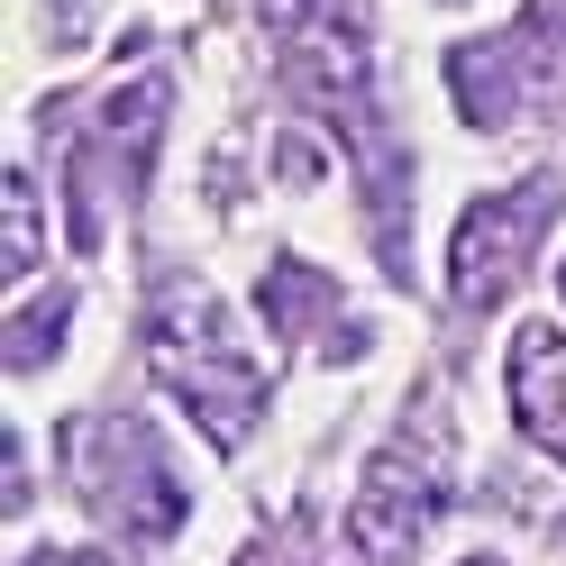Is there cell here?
<instances>
[{
  "label": "cell",
  "mask_w": 566,
  "mask_h": 566,
  "mask_svg": "<svg viewBox=\"0 0 566 566\" xmlns=\"http://www.w3.org/2000/svg\"><path fill=\"white\" fill-rule=\"evenodd\" d=\"M539 55H557V10H548V0L512 28V38H484V46H457V55H448L457 111H467L475 128H512V119L530 111V92L557 83V64H539Z\"/></svg>",
  "instance_id": "6"
},
{
  "label": "cell",
  "mask_w": 566,
  "mask_h": 566,
  "mask_svg": "<svg viewBox=\"0 0 566 566\" xmlns=\"http://www.w3.org/2000/svg\"><path fill=\"white\" fill-rule=\"evenodd\" d=\"M38 265V192H28V174H10V283H28Z\"/></svg>",
  "instance_id": "11"
},
{
  "label": "cell",
  "mask_w": 566,
  "mask_h": 566,
  "mask_svg": "<svg viewBox=\"0 0 566 566\" xmlns=\"http://www.w3.org/2000/svg\"><path fill=\"white\" fill-rule=\"evenodd\" d=\"M156 128H165V83H128L111 92V111H101V128L74 147V192L101 184V165H111V201H137V184H147V156H156Z\"/></svg>",
  "instance_id": "7"
},
{
  "label": "cell",
  "mask_w": 566,
  "mask_h": 566,
  "mask_svg": "<svg viewBox=\"0 0 566 566\" xmlns=\"http://www.w3.org/2000/svg\"><path fill=\"white\" fill-rule=\"evenodd\" d=\"M557 293H566V265H557Z\"/></svg>",
  "instance_id": "14"
},
{
  "label": "cell",
  "mask_w": 566,
  "mask_h": 566,
  "mask_svg": "<svg viewBox=\"0 0 566 566\" xmlns=\"http://www.w3.org/2000/svg\"><path fill=\"white\" fill-rule=\"evenodd\" d=\"M64 321H74V302H64V293H46L38 311H19V321H10V366H19V375H38V366H46V347L64 338Z\"/></svg>",
  "instance_id": "10"
},
{
  "label": "cell",
  "mask_w": 566,
  "mask_h": 566,
  "mask_svg": "<svg viewBox=\"0 0 566 566\" xmlns=\"http://www.w3.org/2000/svg\"><path fill=\"white\" fill-rule=\"evenodd\" d=\"M265 28L283 46V83H293L302 111H321L347 156H384L366 38H357V19H347V0H265Z\"/></svg>",
  "instance_id": "2"
},
{
  "label": "cell",
  "mask_w": 566,
  "mask_h": 566,
  "mask_svg": "<svg viewBox=\"0 0 566 566\" xmlns=\"http://www.w3.org/2000/svg\"><path fill=\"white\" fill-rule=\"evenodd\" d=\"M548 220H557V184L548 174H530V184L475 201L467 220H457V247H448V293L467 311H493L503 293H521V274H530V256H539Z\"/></svg>",
  "instance_id": "5"
},
{
  "label": "cell",
  "mask_w": 566,
  "mask_h": 566,
  "mask_svg": "<svg viewBox=\"0 0 566 566\" xmlns=\"http://www.w3.org/2000/svg\"><path fill=\"white\" fill-rule=\"evenodd\" d=\"M512 420L548 457H566V338L557 329H521L512 338Z\"/></svg>",
  "instance_id": "8"
},
{
  "label": "cell",
  "mask_w": 566,
  "mask_h": 566,
  "mask_svg": "<svg viewBox=\"0 0 566 566\" xmlns=\"http://www.w3.org/2000/svg\"><path fill=\"white\" fill-rule=\"evenodd\" d=\"M256 302H265V321H274V338L293 347L302 329H321L329 311H338V283H329V274H311V265H274Z\"/></svg>",
  "instance_id": "9"
},
{
  "label": "cell",
  "mask_w": 566,
  "mask_h": 566,
  "mask_svg": "<svg viewBox=\"0 0 566 566\" xmlns=\"http://www.w3.org/2000/svg\"><path fill=\"white\" fill-rule=\"evenodd\" d=\"M147 357H156V384H165V394L184 402L220 448H238V439L265 420L274 375L247 357L238 321L201 293V283H165V293L147 302Z\"/></svg>",
  "instance_id": "1"
},
{
  "label": "cell",
  "mask_w": 566,
  "mask_h": 566,
  "mask_svg": "<svg viewBox=\"0 0 566 566\" xmlns=\"http://www.w3.org/2000/svg\"><path fill=\"white\" fill-rule=\"evenodd\" d=\"M238 566H302V557H293V548H283V539H256V548H247Z\"/></svg>",
  "instance_id": "12"
},
{
  "label": "cell",
  "mask_w": 566,
  "mask_h": 566,
  "mask_svg": "<svg viewBox=\"0 0 566 566\" xmlns=\"http://www.w3.org/2000/svg\"><path fill=\"white\" fill-rule=\"evenodd\" d=\"M448 503V430L430 411H411L394 439L366 457L357 503H347V548L366 566H411V548L430 539V521Z\"/></svg>",
  "instance_id": "3"
},
{
  "label": "cell",
  "mask_w": 566,
  "mask_h": 566,
  "mask_svg": "<svg viewBox=\"0 0 566 566\" xmlns=\"http://www.w3.org/2000/svg\"><path fill=\"white\" fill-rule=\"evenodd\" d=\"M64 475H74V493L101 521L137 530V539H174L184 512H192V493H184V475L165 467V448H156L147 420H83L74 448H64Z\"/></svg>",
  "instance_id": "4"
},
{
  "label": "cell",
  "mask_w": 566,
  "mask_h": 566,
  "mask_svg": "<svg viewBox=\"0 0 566 566\" xmlns=\"http://www.w3.org/2000/svg\"><path fill=\"white\" fill-rule=\"evenodd\" d=\"M64 566H128V557H111V548H74Z\"/></svg>",
  "instance_id": "13"
}]
</instances>
